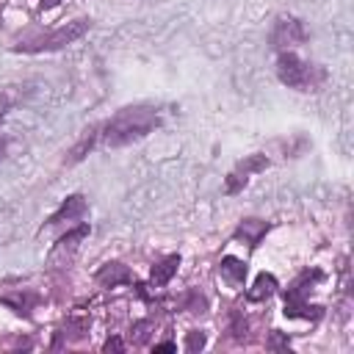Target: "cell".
Segmentation results:
<instances>
[{"mask_svg": "<svg viewBox=\"0 0 354 354\" xmlns=\"http://www.w3.org/2000/svg\"><path fill=\"white\" fill-rule=\"evenodd\" d=\"M268 166V158L266 155H260V152H254V155H246L230 174H227V183H224V191L227 194H238L246 183H249V177L254 174V171H263Z\"/></svg>", "mask_w": 354, "mask_h": 354, "instance_id": "5", "label": "cell"}, {"mask_svg": "<svg viewBox=\"0 0 354 354\" xmlns=\"http://www.w3.org/2000/svg\"><path fill=\"white\" fill-rule=\"evenodd\" d=\"M185 348H188V351H199V348H205V332H188V337H185Z\"/></svg>", "mask_w": 354, "mask_h": 354, "instance_id": "18", "label": "cell"}, {"mask_svg": "<svg viewBox=\"0 0 354 354\" xmlns=\"http://www.w3.org/2000/svg\"><path fill=\"white\" fill-rule=\"evenodd\" d=\"M266 232H268V224H266V221H260V218H246V221H241V227L235 230V238L243 241V243H249V246L254 249Z\"/></svg>", "mask_w": 354, "mask_h": 354, "instance_id": "9", "label": "cell"}, {"mask_svg": "<svg viewBox=\"0 0 354 354\" xmlns=\"http://www.w3.org/2000/svg\"><path fill=\"white\" fill-rule=\"evenodd\" d=\"M218 271H221V277H224L227 282H232V285H243V279H246V263L238 260V257H232V254L221 257Z\"/></svg>", "mask_w": 354, "mask_h": 354, "instance_id": "11", "label": "cell"}, {"mask_svg": "<svg viewBox=\"0 0 354 354\" xmlns=\"http://www.w3.org/2000/svg\"><path fill=\"white\" fill-rule=\"evenodd\" d=\"M307 39V30H304V25L299 22V19H279L277 25H274V33H271V41L277 44V47H293V44H301Z\"/></svg>", "mask_w": 354, "mask_h": 354, "instance_id": "6", "label": "cell"}, {"mask_svg": "<svg viewBox=\"0 0 354 354\" xmlns=\"http://www.w3.org/2000/svg\"><path fill=\"white\" fill-rule=\"evenodd\" d=\"M290 343H288V337H282L277 329L271 332V340H268V348H288Z\"/></svg>", "mask_w": 354, "mask_h": 354, "instance_id": "20", "label": "cell"}, {"mask_svg": "<svg viewBox=\"0 0 354 354\" xmlns=\"http://www.w3.org/2000/svg\"><path fill=\"white\" fill-rule=\"evenodd\" d=\"M274 290H277V277L263 271V274L254 277V285L246 290V299H249V301H263V299L274 296Z\"/></svg>", "mask_w": 354, "mask_h": 354, "instance_id": "10", "label": "cell"}, {"mask_svg": "<svg viewBox=\"0 0 354 354\" xmlns=\"http://www.w3.org/2000/svg\"><path fill=\"white\" fill-rule=\"evenodd\" d=\"M97 282L105 285V288H116V285L133 282V274H130L127 266H122V263H105V266L97 271Z\"/></svg>", "mask_w": 354, "mask_h": 354, "instance_id": "8", "label": "cell"}, {"mask_svg": "<svg viewBox=\"0 0 354 354\" xmlns=\"http://www.w3.org/2000/svg\"><path fill=\"white\" fill-rule=\"evenodd\" d=\"M315 279H321V271H307V274H301L288 290H285V315L288 318H321V307H315V304H310L304 296H307V288L315 282Z\"/></svg>", "mask_w": 354, "mask_h": 354, "instance_id": "4", "label": "cell"}, {"mask_svg": "<svg viewBox=\"0 0 354 354\" xmlns=\"http://www.w3.org/2000/svg\"><path fill=\"white\" fill-rule=\"evenodd\" d=\"M86 213V199L80 196V194H72V196H66L64 199V205L50 216V221L47 224H58V221H75V218H80Z\"/></svg>", "mask_w": 354, "mask_h": 354, "instance_id": "7", "label": "cell"}, {"mask_svg": "<svg viewBox=\"0 0 354 354\" xmlns=\"http://www.w3.org/2000/svg\"><path fill=\"white\" fill-rule=\"evenodd\" d=\"M102 348H105V351H124V343H122L119 337H108Z\"/></svg>", "mask_w": 354, "mask_h": 354, "instance_id": "21", "label": "cell"}, {"mask_svg": "<svg viewBox=\"0 0 354 354\" xmlns=\"http://www.w3.org/2000/svg\"><path fill=\"white\" fill-rule=\"evenodd\" d=\"M246 329H249L246 318H241V313H232V324H230V332L235 335V340H243V337H246Z\"/></svg>", "mask_w": 354, "mask_h": 354, "instance_id": "15", "label": "cell"}, {"mask_svg": "<svg viewBox=\"0 0 354 354\" xmlns=\"http://www.w3.org/2000/svg\"><path fill=\"white\" fill-rule=\"evenodd\" d=\"M177 266H180V254H169V257H163L155 268H152V277H149V282H152V288H163L171 277H174V271H177Z\"/></svg>", "mask_w": 354, "mask_h": 354, "instance_id": "12", "label": "cell"}, {"mask_svg": "<svg viewBox=\"0 0 354 354\" xmlns=\"http://www.w3.org/2000/svg\"><path fill=\"white\" fill-rule=\"evenodd\" d=\"M3 301L8 307H14V313H28V304L33 301V296H6Z\"/></svg>", "mask_w": 354, "mask_h": 354, "instance_id": "16", "label": "cell"}, {"mask_svg": "<svg viewBox=\"0 0 354 354\" xmlns=\"http://www.w3.org/2000/svg\"><path fill=\"white\" fill-rule=\"evenodd\" d=\"M185 307H188L191 313H205L207 304H205V299H202L199 293H188V304H185Z\"/></svg>", "mask_w": 354, "mask_h": 354, "instance_id": "19", "label": "cell"}, {"mask_svg": "<svg viewBox=\"0 0 354 354\" xmlns=\"http://www.w3.org/2000/svg\"><path fill=\"white\" fill-rule=\"evenodd\" d=\"M91 19H75V22H66L64 28L58 30H47V33H36V36H25L14 44V50H22V53H44V50H61L66 44H72L75 39H80L86 30H88Z\"/></svg>", "mask_w": 354, "mask_h": 354, "instance_id": "2", "label": "cell"}, {"mask_svg": "<svg viewBox=\"0 0 354 354\" xmlns=\"http://www.w3.org/2000/svg\"><path fill=\"white\" fill-rule=\"evenodd\" d=\"M88 235V224H80L77 230H72V232H66L61 241H58V246H55V252H53V257L55 254H61V252H72L75 246H77V241H83Z\"/></svg>", "mask_w": 354, "mask_h": 354, "instance_id": "14", "label": "cell"}, {"mask_svg": "<svg viewBox=\"0 0 354 354\" xmlns=\"http://www.w3.org/2000/svg\"><path fill=\"white\" fill-rule=\"evenodd\" d=\"M158 127V113L149 105H133V108H122L108 124H105V144L108 147H124L133 144L138 138H144L147 133H152Z\"/></svg>", "mask_w": 354, "mask_h": 354, "instance_id": "1", "label": "cell"}, {"mask_svg": "<svg viewBox=\"0 0 354 354\" xmlns=\"http://www.w3.org/2000/svg\"><path fill=\"white\" fill-rule=\"evenodd\" d=\"M97 130H100V127H91V130H86V133H83V138L72 147V152H69L66 163H77V160H83V158L94 149V144H97Z\"/></svg>", "mask_w": 354, "mask_h": 354, "instance_id": "13", "label": "cell"}, {"mask_svg": "<svg viewBox=\"0 0 354 354\" xmlns=\"http://www.w3.org/2000/svg\"><path fill=\"white\" fill-rule=\"evenodd\" d=\"M277 75L285 86L290 88H299V91H315L324 80V69L321 66H313L307 61H301L299 55L293 53H282L279 61H277Z\"/></svg>", "mask_w": 354, "mask_h": 354, "instance_id": "3", "label": "cell"}, {"mask_svg": "<svg viewBox=\"0 0 354 354\" xmlns=\"http://www.w3.org/2000/svg\"><path fill=\"white\" fill-rule=\"evenodd\" d=\"M61 0H41V8H55Z\"/></svg>", "mask_w": 354, "mask_h": 354, "instance_id": "23", "label": "cell"}, {"mask_svg": "<svg viewBox=\"0 0 354 354\" xmlns=\"http://www.w3.org/2000/svg\"><path fill=\"white\" fill-rule=\"evenodd\" d=\"M174 348H177L174 343H158V346H155V351H174Z\"/></svg>", "mask_w": 354, "mask_h": 354, "instance_id": "22", "label": "cell"}, {"mask_svg": "<svg viewBox=\"0 0 354 354\" xmlns=\"http://www.w3.org/2000/svg\"><path fill=\"white\" fill-rule=\"evenodd\" d=\"M149 329H152V324L149 321H138V324H133V343H147V337H149Z\"/></svg>", "mask_w": 354, "mask_h": 354, "instance_id": "17", "label": "cell"}, {"mask_svg": "<svg viewBox=\"0 0 354 354\" xmlns=\"http://www.w3.org/2000/svg\"><path fill=\"white\" fill-rule=\"evenodd\" d=\"M6 149H8V144H6V138H0V160L6 158Z\"/></svg>", "mask_w": 354, "mask_h": 354, "instance_id": "24", "label": "cell"}]
</instances>
